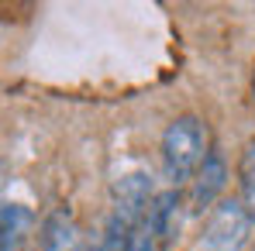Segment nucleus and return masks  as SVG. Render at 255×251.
Wrapping results in <instances>:
<instances>
[{"label":"nucleus","mask_w":255,"mask_h":251,"mask_svg":"<svg viewBox=\"0 0 255 251\" xmlns=\"http://www.w3.org/2000/svg\"><path fill=\"white\" fill-rule=\"evenodd\" d=\"M145 210H134V207H125V203H111V213L100 227V234L86 245V251H125L131 234L138 231Z\"/></svg>","instance_id":"20e7f679"},{"label":"nucleus","mask_w":255,"mask_h":251,"mask_svg":"<svg viewBox=\"0 0 255 251\" xmlns=\"http://www.w3.org/2000/svg\"><path fill=\"white\" fill-rule=\"evenodd\" d=\"M31 231H35V213L24 203H0V241L31 238Z\"/></svg>","instance_id":"0eeeda50"},{"label":"nucleus","mask_w":255,"mask_h":251,"mask_svg":"<svg viewBox=\"0 0 255 251\" xmlns=\"http://www.w3.org/2000/svg\"><path fill=\"white\" fill-rule=\"evenodd\" d=\"M252 96H255V73H252Z\"/></svg>","instance_id":"9b49d317"},{"label":"nucleus","mask_w":255,"mask_h":251,"mask_svg":"<svg viewBox=\"0 0 255 251\" xmlns=\"http://www.w3.org/2000/svg\"><path fill=\"white\" fill-rule=\"evenodd\" d=\"M207 124L197 114H179L169 127L162 131V175L169 182V189H179L183 182H190L197 175V168L207 159Z\"/></svg>","instance_id":"f257e3e1"},{"label":"nucleus","mask_w":255,"mask_h":251,"mask_svg":"<svg viewBox=\"0 0 255 251\" xmlns=\"http://www.w3.org/2000/svg\"><path fill=\"white\" fill-rule=\"evenodd\" d=\"M249 234H252V220L235 196V200H221L211 210L200 245H204V251H242L249 245Z\"/></svg>","instance_id":"f03ea898"},{"label":"nucleus","mask_w":255,"mask_h":251,"mask_svg":"<svg viewBox=\"0 0 255 251\" xmlns=\"http://www.w3.org/2000/svg\"><path fill=\"white\" fill-rule=\"evenodd\" d=\"M228 179H231V172H228V162H224V155L211 148L207 152V159H204V166L197 168V175L190 179V196H186V210L193 213V217H200V213H207L221 203V196H224V189H228Z\"/></svg>","instance_id":"7ed1b4c3"},{"label":"nucleus","mask_w":255,"mask_h":251,"mask_svg":"<svg viewBox=\"0 0 255 251\" xmlns=\"http://www.w3.org/2000/svg\"><path fill=\"white\" fill-rule=\"evenodd\" d=\"M238 203L242 210L249 213V220H252L255 227V138L245 145V152H242V159H238Z\"/></svg>","instance_id":"6e6552de"},{"label":"nucleus","mask_w":255,"mask_h":251,"mask_svg":"<svg viewBox=\"0 0 255 251\" xmlns=\"http://www.w3.org/2000/svg\"><path fill=\"white\" fill-rule=\"evenodd\" d=\"M38 251H86L83 231L76 224V217L69 210H55L48 213L42 224V248Z\"/></svg>","instance_id":"423d86ee"},{"label":"nucleus","mask_w":255,"mask_h":251,"mask_svg":"<svg viewBox=\"0 0 255 251\" xmlns=\"http://www.w3.org/2000/svg\"><path fill=\"white\" fill-rule=\"evenodd\" d=\"M0 251H28V238H14V241H0Z\"/></svg>","instance_id":"9d476101"},{"label":"nucleus","mask_w":255,"mask_h":251,"mask_svg":"<svg viewBox=\"0 0 255 251\" xmlns=\"http://www.w3.org/2000/svg\"><path fill=\"white\" fill-rule=\"evenodd\" d=\"M125 251H162V241H159V234L145 224V217H141V224H138V231L131 234V241H128Z\"/></svg>","instance_id":"1a4fd4ad"},{"label":"nucleus","mask_w":255,"mask_h":251,"mask_svg":"<svg viewBox=\"0 0 255 251\" xmlns=\"http://www.w3.org/2000/svg\"><path fill=\"white\" fill-rule=\"evenodd\" d=\"M252 251H255V248H252Z\"/></svg>","instance_id":"f8f14e48"},{"label":"nucleus","mask_w":255,"mask_h":251,"mask_svg":"<svg viewBox=\"0 0 255 251\" xmlns=\"http://www.w3.org/2000/svg\"><path fill=\"white\" fill-rule=\"evenodd\" d=\"M179 213H183V200H179V189H162L152 196V203L145 210V224L159 234L162 248H169L179 234Z\"/></svg>","instance_id":"39448f33"}]
</instances>
